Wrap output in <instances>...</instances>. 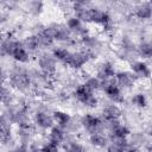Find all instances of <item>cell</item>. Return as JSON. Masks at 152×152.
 <instances>
[{
  "label": "cell",
  "instance_id": "6da1fadb",
  "mask_svg": "<svg viewBox=\"0 0 152 152\" xmlns=\"http://www.w3.org/2000/svg\"><path fill=\"white\" fill-rule=\"evenodd\" d=\"M75 95H76L77 100H78L80 102H82L84 106H88V107H95V106L97 104V100H96V97L93 95V91H91L86 84L78 86V87L76 88Z\"/></svg>",
  "mask_w": 152,
  "mask_h": 152
},
{
  "label": "cell",
  "instance_id": "7a4b0ae2",
  "mask_svg": "<svg viewBox=\"0 0 152 152\" xmlns=\"http://www.w3.org/2000/svg\"><path fill=\"white\" fill-rule=\"evenodd\" d=\"M102 86H103V89H104L106 94L108 95V97H110L115 102H121L122 101V96H121V91H120L119 86H116L114 82H112L109 80L103 81Z\"/></svg>",
  "mask_w": 152,
  "mask_h": 152
},
{
  "label": "cell",
  "instance_id": "3957f363",
  "mask_svg": "<svg viewBox=\"0 0 152 152\" xmlns=\"http://www.w3.org/2000/svg\"><path fill=\"white\" fill-rule=\"evenodd\" d=\"M88 55L89 52H76V53H70L68 59L64 62L65 64H68L71 68H81L87 61H88Z\"/></svg>",
  "mask_w": 152,
  "mask_h": 152
},
{
  "label": "cell",
  "instance_id": "277c9868",
  "mask_svg": "<svg viewBox=\"0 0 152 152\" xmlns=\"http://www.w3.org/2000/svg\"><path fill=\"white\" fill-rule=\"evenodd\" d=\"M82 124H83V126H84L88 131H90L91 133H95L96 129H97V127L100 126L101 121H100V119H99L97 116L87 114V115H84V116L82 118Z\"/></svg>",
  "mask_w": 152,
  "mask_h": 152
},
{
  "label": "cell",
  "instance_id": "5b68a950",
  "mask_svg": "<svg viewBox=\"0 0 152 152\" xmlns=\"http://www.w3.org/2000/svg\"><path fill=\"white\" fill-rule=\"evenodd\" d=\"M128 150V142L125 138H114L108 146V152H125Z\"/></svg>",
  "mask_w": 152,
  "mask_h": 152
},
{
  "label": "cell",
  "instance_id": "8992f818",
  "mask_svg": "<svg viewBox=\"0 0 152 152\" xmlns=\"http://www.w3.org/2000/svg\"><path fill=\"white\" fill-rule=\"evenodd\" d=\"M121 112H120V108L116 106V104H110V106H107L104 109H103V118L112 122V121H116L118 118L120 116Z\"/></svg>",
  "mask_w": 152,
  "mask_h": 152
},
{
  "label": "cell",
  "instance_id": "52a82bcc",
  "mask_svg": "<svg viewBox=\"0 0 152 152\" xmlns=\"http://www.w3.org/2000/svg\"><path fill=\"white\" fill-rule=\"evenodd\" d=\"M11 82L17 88H25V87L28 86L30 80H28V76L26 74H24V72H17V74H14L12 76Z\"/></svg>",
  "mask_w": 152,
  "mask_h": 152
},
{
  "label": "cell",
  "instance_id": "ba28073f",
  "mask_svg": "<svg viewBox=\"0 0 152 152\" xmlns=\"http://www.w3.org/2000/svg\"><path fill=\"white\" fill-rule=\"evenodd\" d=\"M110 128H112L113 138H126V135L129 133L128 128L125 127L124 125H120L118 121H112Z\"/></svg>",
  "mask_w": 152,
  "mask_h": 152
},
{
  "label": "cell",
  "instance_id": "9c48e42d",
  "mask_svg": "<svg viewBox=\"0 0 152 152\" xmlns=\"http://www.w3.org/2000/svg\"><path fill=\"white\" fill-rule=\"evenodd\" d=\"M39 65L45 74H50L55 71V59L49 56H42L39 59Z\"/></svg>",
  "mask_w": 152,
  "mask_h": 152
},
{
  "label": "cell",
  "instance_id": "30bf717a",
  "mask_svg": "<svg viewBox=\"0 0 152 152\" xmlns=\"http://www.w3.org/2000/svg\"><path fill=\"white\" fill-rule=\"evenodd\" d=\"M115 72H114V66L112 65V63H104L101 65V68L99 69V77L102 78L103 81L109 80L112 77H114Z\"/></svg>",
  "mask_w": 152,
  "mask_h": 152
},
{
  "label": "cell",
  "instance_id": "8fae6325",
  "mask_svg": "<svg viewBox=\"0 0 152 152\" xmlns=\"http://www.w3.org/2000/svg\"><path fill=\"white\" fill-rule=\"evenodd\" d=\"M37 37L39 39L40 45H50L55 39V36H53V32L51 28H45V30L40 31Z\"/></svg>",
  "mask_w": 152,
  "mask_h": 152
},
{
  "label": "cell",
  "instance_id": "7c38bea8",
  "mask_svg": "<svg viewBox=\"0 0 152 152\" xmlns=\"http://www.w3.org/2000/svg\"><path fill=\"white\" fill-rule=\"evenodd\" d=\"M52 120L53 118L49 116L48 114L43 113V112H39L36 114V124L42 127V128H48V127H51L52 125Z\"/></svg>",
  "mask_w": 152,
  "mask_h": 152
},
{
  "label": "cell",
  "instance_id": "4fadbf2b",
  "mask_svg": "<svg viewBox=\"0 0 152 152\" xmlns=\"http://www.w3.org/2000/svg\"><path fill=\"white\" fill-rule=\"evenodd\" d=\"M132 70L135 75L140 76V77H148L151 75V71L148 69V66L142 63V62H137L132 65Z\"/></svg>",
  "mask_w": 152,
  "mask_h": 152
},
{
  "label": "cell",
  "instance_id": "5bb4252c",
  "mask_svg": "<svg viewBox=\"0 0 152 152\" xmlns=\"http://www.w3.org/2000/svg\"><path fill=\"white\" fill-rule=\"evenodd\" d=\"M116 81L121 86V87H125V88H128L132 86V83L134 82V78L131 74L128 72H119L116 74Z\"/></svg>",
  "mask_w": 152,
  "mask_h": 152
},
{
  "label": "cell",
  "instance_id": "9a60e30c",
  "mask_svg": "<svg viewBox=\"0 0 152 152\" xmlns=\"http://www.w3.org/2000/svg\"><path fill=\"white\" fill-rule=\"evenodd\" d=\"M64 139V132L62 131L61 127H53L50 132V142H53L56 145H58L61 141H63Z\"/></svg>",
  "mask_w": 152,
  "mask_h": 152
},
{
  "label": "cell",
  "instance_id": "2e32d148",
  "mask_svg": "<svg viewBox=\"0 0 152 152\" xmlns=\"http://www.w3.org/2000/svg\"><path fill=\"white\" fill-rule=\"evenodd\" d=\"M12 57L18 62H26L28 59V53H27V50L24 48V45L20 44L14 51V53L12 55Z\"/></svg>",
  "mask_w": 152,
  "mask_h": 152
},
{
  "label": "cell",
  "instance_id": "e0dca14e",
  "mask_svg": "<svg viewBox=\"0 0 152 152\" xmlns=\"http://www.w3.org/2000/svg\"><path fill=\"white\" fill-rule=\"evenodd\" d=\"M137 17L140 18V19H148L151 15H152V7L150 5H141L137 8V12H135Z\"/></svg>",
  "mask_w": 152,
  "mask_h": 152
},
{
  "label": "cell",
  "instance_id": "ac0fdd59",
  "mask_svg": "<svg viewBox=\"0 0 152 152\" xmlns=\"http://www.w3.org/2000/svg\"><path fill=\"white\" fill-rule=\"evenodd\" d=\"M52 118H53V120H55L59 126H65V125L69 122V120H70L69 114H66V113H64V112H61V110L53 112Z\"/></svg>",
  "mask_w": 152,
  "mask_h": 152
},
{
  "label": "cell",
  "instance_id": "d6986e66",
  "mask_svg": "<svg viewBox=\"0 0 152 152\" xmlns=\"http://www.w3.org/2000/svg\"><path fill=\"white\" fill-rule=\"evenodd\" d=\"M23 45L26 50H36V49H38L40 43H39V39H38L37 36H31V37H27L24 40Z\"/></svg>",
  "mask_w": 152,
  "mask_h": 152
},
{
  "label": "cell",
  "instance_id": "ffe728a7",
  "mask_svg": "<svg viewBox=\"0 0 152 152\" xmlns=\"http://www.w3.org/2000/svg\"><path fill=\"white\" fill-rule=\"evenodd\" d=\"M90 141H91V144H93V145H95V146H97V147H102V146H104V145H106V142H107V140H106L104 135H103V134H101V133H97V132L91 133Z\"/></svg>",
  "mask_w": 152,
  "mask_h": 152
},
{
  "label": "cell",
  "instance_id": "44dd1931",
  "mask_svg": "<svg viewBox=\"0 0 152 152\" xmlns=\"http://www.w3.org/2000/svg\"><path fill=\"white\" fill-rule=\"evenodd\" d=\"M139 53H140L142 57H145V58L152 57V42L141 44L140 48H139Z\"/></svg>",
  "mask_w": 152,
  "mask_h": 152
},
{
  "label": "cell",
  "instance_id": "7402d4cb",
  "mask_svg": "<svg viewBox=\"0 0 152 152\" xmlns=\"http://www.w3.org/2000/svg\"><path fill=\"white\" fill-rule=\"evenodd\" d=\"M51 30H52V32H53L55 39L63 40V39H68V37H69L66 28H64V27H62V26H57L56 28H51Z\"/></svg>",
  "mask_w": 152,
  "mask_h": 152
},
{
  "label": "cell",
  "instance_id": "603a6c76",
  "mask_svg": "<svg viewBox=\"0 0 152 152\" xmlns=\"http://www.w3.org/2000/svg\"><path fill=\"white\" fill-rule=\"evenodd\" d=\"M69 55H70V52L66 49H63V48H58V49H55L53 50V57L56 59H58V61L65 62L68 59Z\"/></svg>",
  "mask_w": 152,
  "mask_h": 152
},
{
  "label": "cell",
  "instance_id": "cb8c5ba5",
  "mask_svg": "<svg viewBox=\"0 0 152 152\" xmlns=\"http://www.w3.org/2000/svg\"><path fill=\"white\" fill-rule=\"evenodd\" d=\"M66 25L72 31H80L81 30V26H82V23H81V19H78L77 17H72V18H70L68 20Z\"/></svg>",
  "mask_w": 152,
  "mask_h": 152
},
{
  "label": "cell",
  "instance_id": "d4e9b609",
  "mask_svg": "<svg viewBox=\"0 0 152 152\" xmlns=\"http://www.w3.org/2000/svg\"><path fill=\"white\" fill-rule=\"evenodd\" d=\"M91 91L93 90H95V89H97L100 86H101V82L99 81V78H95V77H90V78H88L87 81H86V83H84Z\"/></svg>",
  "mask_w": 152,
  "mask_h": 152
},
{
  "label": "cell",
  "instance_id": "484cf974",
  "mask_svg": "<svg viewBox=\"0 0 152 152\" xmlns=\"http://www.w3.org/2000/svg\"><path fill=\"white\" fill-rule=\"evenodd\" d=\"M132 102L135 104V106H138V107H145L146 106V97L142 95V94H137V95H134V97L132 99Z\"/></svg>",
  "mask_w": 152,
  "mask_h": 152
},
{
  "label": "cell",
  "instance_id": "4316f807",
  "mask_svg": "<svg viewBox=\"0 0 152 152\" xmlns=\"http://www.w3.org/2000/svg\"><path fill=\"white\" fill-rule=\"evenodd\" d=\"M42 152H58V145L53 142H49L42 147Z\"/></svg>",
  "mask_w": 152,
  "mask_h": 152
},
{
  "label": "cell",
  "instance_id": "83f0119b",
  "mask_svg": "<svg viewBox=\"0 0 152 152\" xmlns=\"http://www.w3.org/2000/svg\"><path fill=\"white\" fill-rule=\"evenodd\" d=\"M7 138H10V128H7L6 125L2 122V126H1V139L5 142L7 140Z\"/></svg>",
  "mask_w": 152,
  "mask_h": 152
},
{
  "label": "cell",
  "instance_id": "f1b7e54d",
  "mask_svg": "<svg viewBox=\"0 0 152 152\" xmlns=\"http://www.w3.org/2000/svg\"><path fill=\"white\" fill-rule=\"evenodd\" d=\"M68 152H83V147L77 142H72L68 147Z\"/></svg>",
  "mask_w": 152,
  "mask_h": 152
},
{
  "label": "cell",
  "instance_id": "f546056e",
  "mask_svg": "<svg viewBox=\"0 0 152 152\" xmlns=\"http://www.w3.org/2000/svg\"><path fill=\"white\" fill-rule=\"evenodd\" d=\"M13 152H26V150H25L24 147H18V148H15Z\"/></svg>",
  "mask_w": 152,
  "mask_h": 152
},
{
  "label": "cell",
  "instance_id": "4dcf8cb0",
  "mask_svg": "<svg viewBox=\"0 0 152 152\" xmlns=\"http://www.w3.org/2000/svg\"><path fill=\"white\" fill-rule=\"evenodd\" d=\"M33 152H42V150H40V151H38V150H36V151H33Z\"/></svg>",
  "mask_w": 152,
  "mask_h": 152
}]
</instances>
